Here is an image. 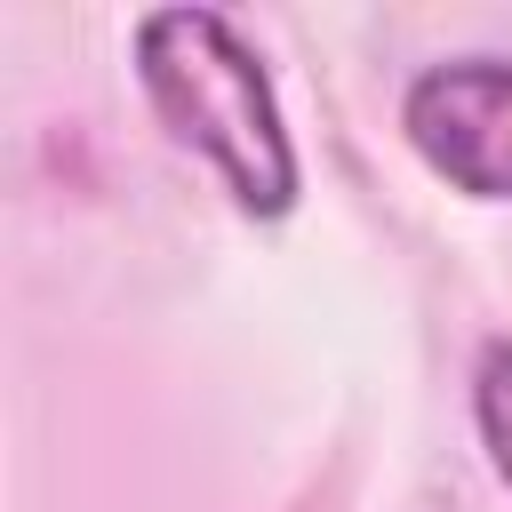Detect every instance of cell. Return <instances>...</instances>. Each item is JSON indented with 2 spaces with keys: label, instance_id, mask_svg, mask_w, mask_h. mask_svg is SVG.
Wrapping results in <instances>:
<instances>
[{
  "label": "cell",
  "instance_id": "cell-1",
  "mask_svg": "<svg viewBox=\"0 0 512 512\" xmlns=\"http://www.w3.org/2000/svg\"><path fill=\"white\" fill-rule=\"evenodd\" d=\"M128 56H136V88L152 120L168 128V144L216 168L240 216L280 224L304 192V168H296L280 88L264 56L240 40V24L224 8H144L128 32Z\"/></svg>",
  "mask_w": 512,
  "mask_h": 512
},
{
  "label": "cell",
  "instance_id": "cell-2",
  "mask_svg": "<svg viewBox=\"0 0 512 512\" xmlns=\"http://www.w3.org/2000/svg\"><path fill=\"white\" fill-rule=\"evenodd\" d=\"M408 152L464 200H512V56H448L400 88Z\"/></svg>",
  "mask_w": 512,
  "mask_h": 512
},
{
  "label": "cell",
  "instance_id": "cell-3",
  "mask_svg": "<svg viewBox=\"0 0 512 512\" xmlns=\"http://www.w3.org/2000/svg\"><path fill=\"white\" fill-rule=\"evenodd\" d=\"M472 424H480V448H488L496 480L512 488V336H496L472 368Z\"/></svg>",
  "mask_w": 512,
  "mask_h": 512
}]
</instances>
